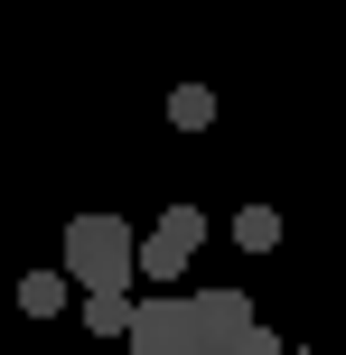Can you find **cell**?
Here are the masks:
<instances>
[{"mask_svg": "<svg viewBox=\"0 0 346 355\" xmlns=\"http://www.w3.org/2000/svg\"><path fill=\"white\" fill-rule=\"evenodd\" d=\"M131 243H141V234H131L122 215H75L66 225V262H56L66 290H85V300L94 290H131Z\"/></svg>", "mask_w": 346, "mask_h": 355, "instance_id": "6da1fadb", "label": "cell"}, {"mask_svg": "<svg viewBox=\"0 0 346 355\" xmlns=\"http://www.w3.org/2000/svg\"><path fill=\"white\" fill-rule=\"evenodd\" d=\"M187 327H197V355H243V337L262 327V309L234 281H206V290H187Z\"/></svg>", "mask_w": 346, "mask_h": 355, "instance_id": "7a4b0ae2", "label": "cell"}, {"mask_svg": "<svg viewBox=\"0 0 346 355\" xmlns=\"http://www.w3.org/2000/svg\"><path fill=\"white\" fill-rule=\"evenodd\" d=\"M197 243H206V215L197 206H168L159 225L141 234V243H131V271H141V281H187V262H197Z\"/></svg>", "mask_w": 346, "mask_h": 355, "instance_id": "3957f363", "label": "cell"}, {"mask_svg": "<svg viewBox=\"0 0 346 355\" xmlns=\"http://www.w3.org/2000/svg\"><path fill=\"white\" fill-rule=\"evenodd\" d=\"M131 355H197V327H187V300L159 290V300H131Z\"/></svg>", "mask_w": 346, "mask_h": 355, "instance_id": "277c9868", "label": "cell"}, {"mask_svg": "<svg viewBox=\"0 0 346 355\" xmlns=\"http://www.w3.org/2000/svg\"><path fill=\"white\" fill-rule=\"evenodd\" d=\"M19 309L28 318H66V271H28L19 281Z\"/></svg>", "mask_w": 346, "mask_h": 355, "instance_id": "5b68a950", "label": "cell"}, {"mask_svg": "<svg viewBox=\"0 0 346 355\" xmlns=\"http://www.w3.org/2000/svg\"><path fill=\"white\" fill-rule=\"evenodd\" d=\"M85 327H94V337H131V290H94V300H85Z\"/></svg>", "mask_w": 346, "mask_h": 355, "instance_id": "8992f818", "label": "cell"}, {"mask_svg": "<svg viewBox=\"0 0 346 355\" xmlns=\"http://www.w3.org/2000/svg\"><path fill=\"white\" fill-rule=\"evenodd\" d=\"M206 122H216V94H206V85H178V94H168V131H206Z\"/></svg>", "mask_w": 346, "mask_h": 355, "instance_id": "52a82bcc", "label": "cell"}, {"mask_svg": "<svg viewBox=\"0 0 346 355\" xmlns=\"http://www.w3.org/2000/svg\"><path fill=\"white\" fill-rule=\"evenodd\" d=\"M272 243H281V215L272 206H243L234 215V252H272Z\"/></svg>", "mask_w": 346, "mask_h": 355, "instance_id": "ba28073f", "label": "cell"}, {"mask_svg": "<svg viewBox=\"0 0 346 355\" xmlns=\"http://www.w3.org/2000/svg\"><path fill=\"white\" fill-rule=\"evenodd\" d=\"M243 355H281V337H272V327H253V337H243Z\"/></svg>", "mask_w": 346, "mask_h": 355, "instance_id": "9c48e42d", "label": "cell"}]
</instances>
